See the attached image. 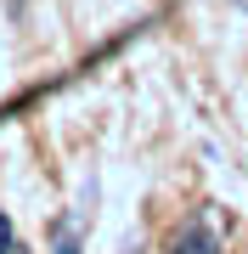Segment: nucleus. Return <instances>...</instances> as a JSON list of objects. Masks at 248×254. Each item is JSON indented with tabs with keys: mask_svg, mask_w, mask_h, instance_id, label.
I'll return each instance as SVG.
<instances>
[{
	"mask_svg": "<svg viewBox=\"0 0 248 254\" xmlns=\"http://www.w3.org/2000/svg\"><path fill=\"white\" fill-rule=\"evenodd\" d=\"M169 254H220V243L203 232V220H192V226H186V232L169 243Z\"/></svg>",
	"mask_w": 248,
	"mask_h": 254,
	"instance_id": "f257e3e1",
	"label": "nucleus"
},
{
	"mask_svg": "<svg viewBox=\"0 0 248 254\" xmlns=\"http://www.w3.org/2000/svg\"><path fill=\"white\" fill-rule=\"evenodd\" d=\"M0 254H11V220H6V209H0Z\"/></svg>",
	"mask_w": 248,
	"mask_h": 254,
	"instance_id": "f03ea898",
	"label": "nucleus"
},
{
	"mask_svg": "<svg viewBox=\"0 0 248 254\" xmlns=\"http://www.w3.org/2000/svg\"><path fill=\"white\" fill-rule=\"evenodd\" d=\"M226 6H237V11H248V0H226Z\"/></svg>",
	"mask_w": 248,
	"mask_h": 254,
	"instance_id": "7ed1b4c3",
	"label": "nucleus"
}]
</instances>
